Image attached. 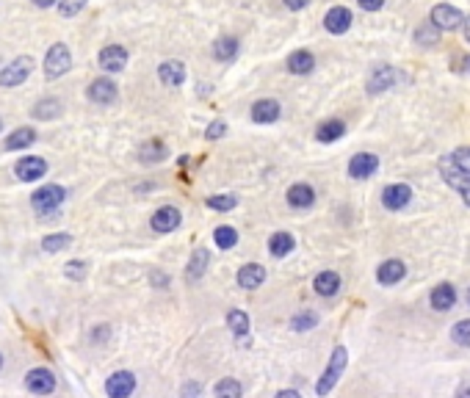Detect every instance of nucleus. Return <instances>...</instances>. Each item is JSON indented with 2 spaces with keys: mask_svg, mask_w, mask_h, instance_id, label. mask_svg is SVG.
I'll list each match as a JSON object with an SVG mask.
<instances>
[{
  "mask_svg": "<svg viewBox=\"0 0 470 398\" xmlns=\"http://www.w3.org/2000/svg\"><path fill=\"white\" fill-rule=\"evenodd\" d=\"M348 362V354L343 346H338L332 351V360H329V365H326V371L321 373V379H319V384H316V393L319 396H329L332 390H335V384H338V379H341V373L346 368Z\"/></svg>",
  "mask_w": 470,
  "mask_h": 398,
  "instance_id": "f257e3e1",
  "label": "nucleus"
},
{
  "mask_svg": "<svg viewBox=\"0 0 470 398\" xmlns=\"http://www.w3.org/2000/svg\"><path fill=\"white\" fill-rule=\"evenodd\" d=\"M440 174H443V180H446L459 197L465 199V205L470 208V174L465 172V169H459V166L454 163L451 155H446V158L440 161Z\"/></svg>",
  "mask_w": 470,
  "mask_h": 398,
  "instance_id": "f03ea898",
  "label": "nucleus"
},
{
  "mask_svg": "<svg viewBox=\"0 0 470 398\" xmlns=\"http://www.w3.org/2000/svg\"><path fill=\"white\" fill-rule=\"evenodd\" d=\"M64 197H67V191H64L61 185H42L31 199H33V210H36L39 216L50 219V216L58 213V208L64 205Z\"/></svg>",
  "mask_w": 470,
  "mask_h": 398,
  "instance_id": "7ed1b4c3",
  "label": "nucleus"
},
{
  "mask_svg": "<svg viewBox=\"0 0 470 398\" xmlns=\"http://www.w3.org/2000/svg\"><path fill=\"white\" fill-rule=\"evenodd\" d=\"M70 67H73V53L67 45H53L48 50V55H45V75H48L50 80H55V77H61V75L70 72Z\"/></svg>",
  "mask_w": 470,
  "mask_h": 398,
  "instance_id": "20e7f679",
  "label": "nucleus"
},
{
  "mask_svg": "<svg viewBox=\"0 0 470 398\" xmlns=\"http://www.w3.org/2000/svg\"><path fill=\"white\" fill-rule=\"evenodd\" d=\"M31 72H33V58H31V55H20V58H14L11 64H6V67L0 70V86L14 89V86L25 83Z\"/></svg>",
  "mask_w": 470,
  "mask_h": 398,
  "instance_id": "39448f33",
  "label": "nucleus"
},
{
  "mask_svg": "<svg viewBox=\"0 0 470 398\" xmlns=\"http://www.w3.org/2000/svg\"><path fill=\"white\" fill-rule=\"evenodd\" d=\"M14 174H17L23 183H33V180H39V177L48 174V161H45V158H36V155H25V158L17 161Z\"/></svg>",
  "mask_w": 470,
  "mask_h": 398,
  "instance_id": "423d86ee",
  "label": "nucleus"
},
{
  "mask_svg": "<svg viewBox=\"0 0 470 398\" xmlns=\"http://www.w3.org/2000/svg\"><path fill=\"white\" fill-rule=\"evenodd\" d=\"M376 169H379V155H373V152H360L348 161V177H354V180H368L376 174Z\"/></svg>",
  "mask_w": 470,
  "mask_h": 398,
  "instance_id": "0eeeda50",
  "label": "nucleus"
},
{
  "mask_svg": "<svg viewBox=\"0 0 470 398\" xmlns=\"http://www.w3.org/2000/svg\"><path fill=\"white\" fill-rule=\"evenodd\" d=\"M136 390V376L130 371H117L108 376L105 382V393L111 398H130V393Z\"/></svg>",
  "mask_w": 470,
  "mask_h": 398,
  "instance_id": "6e6552de",
  "label": "nucleus"
},
{
  "mask_svg": "<svg viewBox=\"0 0 470 398\" xmlns=\"http://www.w3.org/2000/svg\"><path fill=\"white\" fill-rule=\"evenodd\" d=\"M432 23L437 25L440 31H456L459 25L465 23V17H462V11H459V9L448 6V3H440V6H434V9H432Z\"/></svg>",
  "mask_w": 470,
  "mask_h": 398,
  "instance_id": "1a4fd4ad",
  "label": "nucleus"
},
{
  "mask_svg": "<svg viewBox=\"0 0 470 398\" xmlns=\"http://www.w3.org/2000/svg\"><path fill=\"white\" fill-rule=\"evenodd\" d=\"M180 222H183V216H180V210H177L174 205L158 208V210L152 213V219H149L155 232H174V230L180 227Z\"/></svg>",
  "mask_w": 470,
  "mask_h": 398,
  "instance_id": "9d476101",
  "label": "nucleus"
},
{
  "mask_svg": "<svg viewBox=\"0 0 470 398\" xmlns=\"http://www.w3.org/2000/svg\"><path fill=\"white\" fill-rule=\"evenodd\" d=\"M25 387L31 393H36V396H48V393L55 390V376L48 368H33V371H28V376H25Z\"/></svg>",
  "mask_w": 470,
  "mask_h": 398,
  "instance_id": "9b49d317",
  "label": "nucleus"
},
{
  "mask_svg": "<svg viewBox=\"0 0 470 398\" xmlns=\"http://www.w3.org/2000/svg\"><path fill=\"white\" fill-rule=\"evenodd\" d=\"M410 199H412V188H410L407 183H393V185H388V188L382 191V205H385L388 210H401V208H407Z\"/></svg>",
  "mask_w": 470,
  "mask_h": 398,
  "instance_id": "f8f14e48",
  "label": "nucleus"
},
{
  "mask_svg": "<svg viewBox=\"0 0 470 398\" xmlns=\"http://www.w3.org/2000/svg\"><path fill=\"white\" fill-rule=\"evenodd\" d=\"M100 67L105 72H122L127 67V50L122 45H108L100 50Z\"/></svg>",
  "mask_w": 470,
  "mask_h": 398,
  "instance_id": "ddd939ff",
  "label": "nucleus"
},
{
  "mask_svg": "<svg viewBox=\"0 0 470 398\" xmlns=\"http://www.w3.org/2000/svg\"><path fill=\"white\" fill-rule=\"evenodd\" d=\"M119 97V92H117V83L111 80V77H97V80H92V86H89V100L92 102H97V105H111V102H117Z\"/></svg>",
  "mask_w": 470,
  "mask_h": 398,
  "instance_id": "4468645a",
  "label": "nucleus"
},
{
  "mask_svg": "<svg viewBox=\"0 0 470 398\" xmlns=\"http://www.w3.org/2000/svg\"><path fill=\"white\" fill-rule=\"evenodd\" d=\"M398 83V72L396 67H376L368 77V95H379V92H388V89H393Z\"/></svg>",
  "mask_w": 470,
  "mask_h": 398,
  "instance_id": "2eb2a0df",
  "label": "nucleus"
},
{
  "mask_svg": "<svg viewBox=\"0 0 470 398\" xmlns=\"http://www.w3.org/2000/svg\"><path fill=\"white\" fill-rule=\"evenodd\" d=\"M235 282H238V288L255 291V288H260V285L266 282V269H263L260 263H247V266H241V269H238V274H235Z\"/></svg>",
  "mask_w": 470,
  "mask_h": 398,
  "instance_id": "dca6fc26",
  "label": "nucleus"
},
{
  "mask_svg": "<svg viewBox=\"0 0 470 398\" xmlns=\"http://www.w3.org/2000/svg\"><path fill=\"white\" fill-rule=\"evenodd\" d=\"M279 114H282V105H279L277 100H257V102L252 105V122H257V124L277 122Z\"/></svg>",
  "mask_w": 470,
  "mask_h": 398,
  "instance_id": "f3484780",
  "label": "nucleus"
},
{
  "mask_svg": "<svg viewBox=\"0 0 470 398\" xmlns=\"http://www.w3.org/2000/svg\"><path fill=\"white\" fill-rule=\"evenodd\" d=\"M324 28H326L329 33H335V36L346 33L348 28H351V11L343 9V6L329 9V11H326V17H324Z\"/></svg>",
  "mask_w": 470,
  "mask_h": 398,
  "instance_id": "a211bd4d",
  "label": "nucleus"
},
{
  "mask_svg": "<svg viewBox=\"0 0 470 398\" xmlns=\"http://www.w3.org/2000/svg\"><path fill=\"white\" fill-rule=\"evenodd\" d=\"M158 80H161L164 86H169V89L183 86V80H186V64H183V61H164V64L158 67Z\"/></svg>",
  "mask_w": 470,
  "mask_h": 398,
  "instance_id": "6ab92c4d",
  "label": "nucleus"
},
{
  "mask_svg": "<svg viewBox=\"0 0 470 398\" xmlns=\"http://www.w3.org/2000/svg\"><path fill=\"white\" fill-rule=\"evenodd\" d=\"M429 304H432V310H437V313H448L454 304H456V288L454 285H437L434 291H432V296H429Z\"/></svg>",
  "mask_w": 470,
  "mask_h": 398,
  "instance_id": "aec40b11",
  "label": "nucleus"
},
{
  "mask_svg": "<svg viewBox=\"0 0 470 398\" xmlns=\"http://www.w3.org/2000/svg\"><path fill=\"white\" fill-rule=\"evenodd\" d=\"M407 276V266L401 260H385L379 269H376V279L379 285H396Z\"/></svg>",
  "mask_w": 470,
  "mask_h": 398,
  "instance_id": "412c9836",
  "label": "nucleus"
},
{
  "mask_svg": "<svg viewBox=\"0 0 470 398\" xmlns=\"http://www.w3.org/2000/svg\"><path fill=\"white\" fill-rule=\"evenodd\" d=\"M313 202H316V191H313V185H307V183H297V185H291V188H288V205H291V208L304 210V208H313Z\"/></svg>",
  "mask_w": 470,
  "mask_h": 398,
  "instance_id": "4be33fe9",
  "label": "nucleus"
},
{
  "mask_svg": "<svg viewBox=\"0 0 470 398\" xmlns=\"http://www.w3.org/2000/svg\"><path fill=\"white\" fill-rule=\"evenodd\" d=\"M313 288H316V294L324 298H332L338 291H341V276L335 271H321L316 279H313Z\"/></svg>",
  "mask_w": 470,
  "mask_h": 398,
  "instance_id": "5701e85b",
  "label": "nucleus"
},
{
  "mask_svg": "<svg viewBox=\"0 0 470 398\" xmlns=\"http://www.w3.org/2000/svg\"><path fill=\"white\" fill-rule=\"evenodd\" d=\"M313 67H316V58H313L310 50H294V53L288 55V72L307 75V72H313Z\"/></svg>",
  "mask_w": 470,
  "mask_h": 398,
  "instance_id": "b1692460",
  "label": "nucleus"
},
{
  "mask_svg": "<svg viewBox=\"0 0 470 398\" xmlns=\"http://www.w3.org/2000/svg\"><path fill=\"white\" fill-rule=\"evenodd\" d=\"M343 133H346V124H343V119H326V122H321L319 127H316V139H319L321 144H332V141H338Z\"/></svg>",
  "mask_w": 470,
  "mask_h": 398,
  "instance_id": "393cba45",
  "label": "nucleus"
},
{
  "mask_svg": "<svg viewBox=\"0 0 470 398\" xmlns=\"http://www.w3.org/2000/svg\"><path fill=\"white\" fill-rule=\"evenodd\" d=\"M208 263H210V252L205 247L194 249V254H191V260H188V271H186V276L191 279V282H197L202 274L208 271Z\"/></svg>",
  "mask_w": 470,
  "mask_h": 398,
  "instance_id": "a878e982",
  "label": "nucleus"
},
{
  "mask_svg": "<svg viewBox=\"0 0 470 398\" xmlns=\"http://www.w3.org/2000/svg\"><path fill=\"white\" fill-rule=\"evenodd\" d=\"M33 141H36V130H33V127H17V130L6 139V149H11V152L28 149Z\"/></svg>",
  "mask_w": 470,
  "mask_h": 398,
  "instance_id": "bb28decb",
  "label": "nucleus"
},
{
  "mask_svg": "<svg viewBox=\"0 0 470 398\" xmlns=\"http://www.w3.org/2000/svg\"><path fill=\"white\" fill-rule=\"evenodd\" d=\"M235 55H238V39H233V36L216 39V45H213V58L216 61L230 64V61H235Z\"/></svg>",
  "mask_w": 470,
  "mask_h": 398,
  "instance_id": "cd10ccee",
  "label": "nucleus"
},
{
  "mask_svg": "<svg viewBox=\"0 0 470 398\" xmlns=\"http://www.w3.org/2000/svg\"><path fill=\"white\" fill-rule=\"evenodd\" d=\"M166 155H169V149H166L164 141H158V139H152V141H147L144 147L139 149V158L144 163H161V161H166Z\"/></svg>",
  "mask_w": 470,
  "mask_h": 398,
  "instance_id": "c85d7f7f",
  "label": "nucleus"
},
{
  "mask_svg": "<svg viewBox=\"0 0 470 398\" xmlns=\"http://www.w3.org/2000/svg\"><path fill=\"white\" fill-rule=\"evenodd\" d=\"M294 235L291 232H274L272 238H269V252H272L274 257H285V254H291L294 252Z\"/></svg>",
  "mask_w": 470,
  "mask_h": 398,
  "instance_id": "c756f323",
  "label": "nucleus"
},
{
  "mask_svg": "<svg viewBox=\"0 0 470 398\" xmlns=\"http://www.w3.org/2000/svg\"><path fill=\"white\" fill-rule=\"evenodd\" d=\"M33 114V119H55L58 114H61V102L58 100H42V102H36V108L31 111Z\"/></svg>",
  "mask_w": 470,
  "mask_h": 398,
  "instance_id": "7c9ffc66",
  "label": "nucleus"
},
{
  "mask_svg": "<svg viewBox=\"0 0 470 398\" xmlns=\"http://www.w3.org/2000/svg\"><path fill=\"white\" fill-rule=\"evenodd\" d=\"M440 42V28L434 23H423L418 31H415V45H426V48H432V45H437Z\"/></svg>",
  "mask_w": 470,
  "mask_h": 398,
  "instance_id": "2f4dec72",
  "label": "nucleus"
},
{
  "mask_svg": "<svg viewBox=\"0 0 470 398\" xmlns=\"http://www.w3.org/2000/svg\"><path fill=\"white\" fill-rule=\"evenodd\" d=\"M213 241H216V247L219 249H233L235 244H238V232H235L233 227L222 224V227L213 230Z\"/></svg>",
  "mask_w": 470,
  "mask_h": 398,
  "instance_id": "473e14b6",
  "label": "nucleus"
},
{
  "mask_svg": "<svg viewBox=\"0 0 470 398\" xmlns=\"http://www.w3.org/2000/svg\"><path fill=\"white\" fill-rule=\"evenodd\" d=\"M227 323H230V329H233L238 338H244L249 332V316L244 310H230V313H227Z\"/></svg>",
  "mask_w": 470,
  "mask_h": 398,
  "instance_id": "72a5a7b5",
  "label": "nucleus"
},
{
  "mask_svg": "<svg viewBox=\"0 0 470 398\" xmlns=\"http://www.w3.org/2000/svg\"><path fill=\"white\" fill-rule=\"evenodd\" d=\"M244 396V387L238 379H222L216 384V398H241Z\"/></svg>",
  "mask_w": 470,
  "mask_h": 398,
  "instance_id": "f704fd0d",
  "label": "nucleus"
},
{
  "mask_svg": "<svg viewBox=\"0 0 470 398\" xmlns=\"http://www.w3.org/2000/svg\"><path fill=\"white\" fill-rule=\"evenodd\" d=\"M319 323V316L313 313V310H301V313H297L294 318H291V329L294 332H307V329H313Z\"/></svg>",
  "mask_w": 470,
  "mask_h": 398,
  "instance_id": "c9c22d12",
  "label": "nucleus"
},
{
  "mask_svg": "<svg viewBox=\"0 0 470 398\" xmlns=\"http://www.w3.org/2000/svg\"><path fill=\"white\" fill-rule=\"evenodd\" d=\"M451 340L456 346H470V318H462V321H456L451 326Z\"/></svg>",
  "mask_w": 470,
  "mask_h": 398,
  "instance_id": "e433bc0d",
  "label": "nucleus"
},
{
  "mask_svg": "<svg viewBox=\"0 0 470 398\" xmlns=\"http://www.w3.org/2000/svg\"><path fill=\"white\" fill-rule=\"evenodd\" d=\"M70 244H73V235L58 232V235H48V238L42 241V249H45V252H61V249H67Z\"/></svg>",
  "mask_w": 470,
  "mask_h": 398,
  "instance_id": "4c0bfd02",
  "label": "nucleus"
},
{
  "mask_svg": "<svg viewBox=\"0 0 470 398\" xmlns=\"http://www.w3.org/2000/svg\"><path fill=\"white\" fill-rule=\"evenodd\" d=\"M205 202H208L210 210H233L238 205V199L233 197V194H213V197H208Z\"/></svg>",
  "mask_w": 470,
  "mask_h": 398,
  "instance_id": "58836bf2",
  "label": "nucleus"
},
{
  "mask_svg": "<svg viewBox=\"0 0 470 398\" xmlns=\"http://www.w3.org/2000/svg\"><path fill=\"white\" fill-rule=\"evenodd\" d=\"M83 6H86V0H58V14L61 17H75Z\"/></svg>",
  "mask_w": 470,
  "mask_h": 398,
  "instance_id": "ea45409f",
  "label": "nucleus"
},
{
  "mask_svg": "<svg viewBox=\"0 0 470 398\" xmlns=\"http://www.w3.org/2000/svg\"><path fill=\"white\" fill-rule=\"evenodd\" d=\"M451 158H454V163L459 166V169H465L470 174V147H459L451 152Z\"/></svg>",
  "mask_w": 470,
  "mask_h": 398,
  "instance_id": "a19ab883",
  "label": "nucleus"
},
{
  "mask_svg": "<svg viewBox=\"0 0 470 398\" xmlns=\"http://www.w3.org/2000/svg\"><path fill=\"white\" fill-rule=\"evenodd\" d=\"M224 133H227V124H224V119H216V122H210V124H208V130H205V136H208L210 141L222 139Z\"/></svg>",
  "mask_w": 470,
  "mask_h": 398,
  "instance_id": "79ce46f5",
  "label": "nucleus"
},
{
  "mask_svg": "<svg viewBox=\"0 0 470 398\" xmlns=\"http://www.w3.org/2000/svg\"><path fill=\"white\" fill-rule=\"evenodd\" d=\"M67 276H70V279H83V276H86V263H80V260L67 263Z\"/></svg>",
  "mask_w": 470,
  "mask_h": 398,
  "instance_id": "37998d69",
  "label": "nucleus"
},
{
  "mask_svg": "<svg viewBox=\"0 0 470 398\" xmlns=\"http://www.w3.org/2000/svg\"><path fill=\"white\" fill-rule=\"evenodd\" d=\"M357 3H360L363 11H379L385 6V0H357Z\"/></svg>",
  "mask_w": 470,
  "mask_h": 398,
  "instance_id": "c03bdc74",
  "label": "nucleus"
},
{
  "mask_svg": "<svg viewBox=\"0 0 470 398\" xmlns=\"http://www.w3.org/2000/svg\"><path fill=\"white\" fill-rule=\"evenodd\" d=\"M199 390H202L199 384H194V382H188V384L183 387V396H186V398H197V396H199Z\"/></svg>",
  "mask_w": 470,
  "mask_h": 398,
  "instance_id": "a18cd8bd",
  "label": "nucleus"
},
{
  "mask_svg": "<svg viewBox=\"0 0 470 398\" xmlns=\"http://www.w3.org/2000/svg\"><path fill=\"white\" fill-rule=\"evenodd\" d=\"M282 3H285V6L291 9V11H301V9H304V6L310 3V0H282Z\"/></svg>",
  "mask_w": 470,
  "mask_h": 398,
  "instance_id": "49530a36",
  "label": "nucleus"
},
{
  "mask_svg": "<svg viewBox=\"0 0 470 398\" xmlns=\"http://www.w3.org/2000/svg\"><path fill=\"white\" fill-rule=\"evenodd\" d=\"M454 398H470V382L459 384V390H456V396H454Z\"/></svg>",
  "mask_w": 470,
  "mask_h": 398,
  "instance_id": "de8ad7c7",
  "label": "nucleus"
},
{
  "mask_svg": "<svg viewBox=\"0 0 470 398\" xmlns=\"http://www.w3.org/2000/svg\"><path fill=\"white\" fill-rule=\"evenodd\" d=\"M274 398H301V396H299L297 390H279V393H277Z\"/></svg>",
  "mask_w": 470,
  "mask_h": 398,
  "instance_id": "09e8293b",
  "label": "nucleus"
},
{
  "mask_svg": "<svg viewBox=\"0 0 470 398\" xmlns=\"http://www.w3.org/2000/svg\"><path fill=\"white\" fill-rule=\"evenodd\" d=\"M58 0H33V6H39V9H50V6H55Z\"/></svg>",
  "mask_w": 470,
  "mask_h": 398,
  "instance_id": "8fccbe9b",
  "label": "nucleus"
},
{
  "mask_svg": "<svg viewBox=\"0 0 470 398\" xmlns=\"http://www.w3.org/2000/svg\"><path fill=\"white\" fill-rule=\"evenodd\" d=\"M152 282H155V285H166V282H169V279H166V276H164V274H152Z\"/></svg>",
  "mask_w": 470,
  "mask_h": 398,
  "instance_id": "3c124183",
  "label": "nucleus"
},
{
  "mask_svg": "<svg viewBox=\"0 0 470 398\" xmlns=\"http://www.w3.org/2000/svg\"><path fill=\"white\" fill-rule=\"evenodd\" d=\"M465 39H468V42H470V17H468V20H465Z\"/></svg>",
  "mask_w": 470,
  "mask_h": 398,
  "instance_id": "603ef678",
  "label": "nucleus"
},
{
  "mask_svg": "<svg viewBox=\"0 0 470 398\" xmlns=\"http://www.w3.org/2000/svg\"><path fill=\"white\" fill-rule=\"evenodd\" d=\"M465 67H468V70H470V55H468V58H465Z\"/></svg>",
  "mask_w": 470,
  "mask_h": 398,
  "instance_id": "864d4df0",
  "label": "nucleus"
},
{
  "mask_svg": "<svg viewBox=\"0 0 470 398\" xmlns=\"http://www.w3.org/2000/svg\"><path fill=\"white\" fill-rule=\"evenodd\" d=\"M0 368H3V354H0Z\"/></svg>",
  "mask_w": 470,
  "mask_h": 398,
  "instance_id": "5fc2aeb1",
  "label": "nucleus"
},
{
  "mask_svg": "<svg viewBox=\"0 0 470 398\" xmlns=\"http://www.w3.org/2000/svg\"><path fill=\"white\" fill-rule=\"evenodd\" d=\"M468 304H470V291H468Z\"/></svg>",
  "mask_w": 470,
  "mask_h": 398,
  "instance_id": "6e6d98bb",
  "label": "nucleus"
},
{
  "mask_svg": "<svg viewBox=\"0 0 470 398\" xmlns=\"http://www.w3.org/2000/svg\"><path fill=\"white\" fill-rule=\"evenodd\" d=\"M0 130H3V122H0Z\"/></svg>",
  "mask_w": 470,
  "mask_h": 398,
  "instance_id": "4d7b16f0",
  "label": "nucleus"
}]
</instances>
